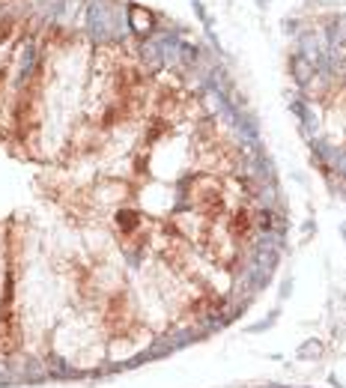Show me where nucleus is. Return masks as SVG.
<instances>
[{"label": "nucleus", "mask_w": 346, "mask_h": 388, "mask_svg": "<svg viewBox=\"0 0 346 388\" xmlns=\"http://www.w3.org/2000/svg\"><path fill=\"white\" fill-rule=\"evenodd\" d=\"M87 27H90L95 42L123 39L128 33L126 6H120L114 0H90V6H87Z\"/></svg>", "instance_id": "obj_1"}, {"label": "nucleus", "mask_w": 346, "mask_h": 388, "mask_svg": "<svg viewBox=\"0 0 346 388\" xmlns=\"http://www.w3.org/2000/svg\"><path fill=\"white\" fill-rule=\"evenodd\" d=\"M299 51H302V57H308L314 66H325V57H328V48H325V42H322V36L316 30H308L299 36Z\"/></svg>", "instance_id": "obj_2"}, {"label": "nucleus", "mask_w": 346, "mask_h": 388, "mask_svg": "<svg viewBox=\"0 0 346 388\" xmlns=\"http://www.w3.org/2000/svg\"><path fill=\"white\" fill-rule=\"evenodd\" d=\"M126 15H128V27L134 33H153V27H156V15L150 9L137 6V3H128Z\"/></svg>", "instance_id": "obj_3"}, {"label": "nucleus", "mask_w": 346, "mask_h": 388, "mask_svg": "<svg viewBox=\"0 0 346 388\" xmlns=\"http://www.w3.org/2000/svg\"><path fill=\"white\" fill-rule=\"evenodd\" d=\"M340 48H346V15L334 18L328 27V54H340Z\"/></svg>", "instance_id": "obj_4"}, {"label": "nucleus", "mask_w": 346, "mask_h": 388, "mask_svg": "<svg viewBox=\"0 0 346 388\" xmlns=\"http://www.w3.org/2000/svg\"><path fill=\"white\" fill-rule=\"evenodd\" d=\"M289 66H292V75H295V81H299L302 87H305V84L311 81V75L316 72V66L311 63L308 57H302V54H295V57H292V63H289Z\"/></svg>", "instance_id": "obj_5"}, {"label": "nucleus", "mask_w": 346, "mask_h": 388, "mask_svg": "<svg viewBox=\"0 0 346 388\" xmlns=\"http://www.w3.org/2000/svg\"><path fill=\"white\" fill-rule=\"evenodd\" d=\"M140 57H143V63H150L153 69H161V63H164V54H161L156 39H150V42L140 45Z\"/></svg>", "instance_id": "obj_6"}, {"label": "nucleus", "mask_w": 346, "mask_h": 388, "mask_svg": "<svg viewBox=\"0 0 346 388\" xmlns=\"http://www.w3.org/2000/svg\"><path fill=\"white\" fill-rule=\"evenodd\" d=\"M33 66H36V45L27 42V45H24V60H21V69H18V81H21V84L30 78Z\"/></svg>", "instance_id": "obj_7"}, {"label": "nucleus", "mask_w": 346, "mask_h": 388, "mask_svg": "<svg viewBox=\"0 0 346 388\" xmlns=\"http://www.w3.org/2000/svg\"><path fill=\"white\" fill-rule=\"evenodd\" d=\"M117 224H120V230L131 233V230L137 227V212H131V209H120V212H117Z\"/></svg>", "instance_id": "obj_8"}, {"label": "nucleus", "mask_w": 346, "mask_h": 388, "mask_svg": "<svg viewBox=\"0 0 346 388\" xmlns=\"http://www.w3.org/2000/svg\"><path fill=\"white\" fill-rule=\"evenodd\" d=\"M194 12H197V15H200V21H203V27H206V33H209V36H212V15H209V12H206V6H203V3H200V0H194Z\"/></svg>", "instance_id": "obj_9"}, {"label": "nucleus", "mask_w": 346, "mask_h": 388, "mask_svg": "<svg viewBox=\"0 0 346 388\" xmlns=\"http://www.w3.org/2000/svg\"><path fill=\"white\" fill-rule=\"evenodd\" d=\"M295 27H299V21H289V18L283 21V30H286V33H292V30H295Z\"/></svg>", "instance_id": "obj_10"}, {"label": "nucleus", "mask_w": 346, "mask_h": 388, "mask_svg": "<svg viewBox=\"0 0 346 388\" xmlns=\"http://www.w3.org/2000/svg\"><path fill=\"white\" fill-rule=\"evenodd\" d=\"M257 6H260V9H266V6H269V0H257Z\"/></svg>", "instance_id": "obj_11"}]
</instances>
